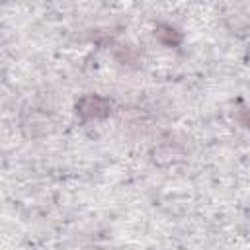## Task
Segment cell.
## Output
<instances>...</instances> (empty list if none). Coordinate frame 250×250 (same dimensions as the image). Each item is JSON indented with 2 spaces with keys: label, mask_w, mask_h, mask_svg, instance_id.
<instances>
[{
  "label": "cell",
  "mask_w": 250,
  "mask_h": 250,
  "mask_svg": "<svg viewBox=\"0 0 250 250\" xmlns=\"http://www.w3.org/2000/svg\"><path fill=\"white\" fill-rule=\"evenodd\" d=\"M111 104L100 96H86L76 104V111L82 117H105L109 115Z\"/></svg>",
  "instance_id": "1"
},
{
  "label": "cell",
  "mask_w": 250,
  "mask_h": 250,
  "mask_svg": "<svg viewBox=\"0 0 250 250\" xmlns=\"http://www.w3.org/2000/svg\"><path fill=\"white\" fill-rule=\"evenodd\" d=\"M240 121H242L246 127H250V111H246V117H244V115H240Z\"/></svg>",
  "instance_id": "3"
},
{
  "label": "cell",
  "mask_w": 250,
  "mask_h": 250,
  "mask_svg": "<svg viewBox=\"0 0 250 250\" xmlns=\"http://www.w3.org/2000/svg\"><path fill=\"white\" fill-rule=\"evenodd\" d=\"M156 35H158V39H160L162 43H166V45H178V43H180V39H182V35H180L174 27H170V25L158 27Z\"/></svg>",
  "instance_id": "2"
}]
</instances>
